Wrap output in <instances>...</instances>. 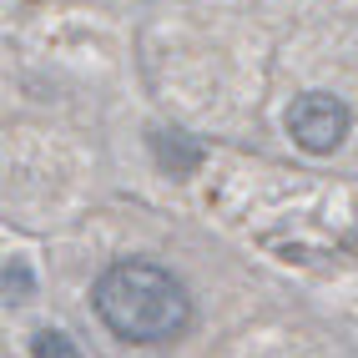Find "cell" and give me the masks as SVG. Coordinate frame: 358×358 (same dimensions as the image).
I'll return each instance as SVG.
<instances>
[{
	"label": "cell",
	"instance_id": "obj_4",
	"mask_svg": "<svg viewBox=\"0 0 358 358\" xmlns=\"http://www.w3.org/2000/svg\"><path fill=\"white\" fill-rule=\"evenodd\" d=\"M31 353H36V358H81L76 343H71L66 333H56V328H41L36 338H31Z\"/></svg>",
	"mask_w": 358,
	"mask_h": 358
},
{
	"label": "cell",
	"instance_id": "obj_3",
	"mask_svg": "<svg viewBox=\"0 0 358 358\" xmlns=\"http://www.w3.org/2000/svg\"><path fill=\"white\" fill-rule=\"evenodd\" d=\"M152 157H157V166L162 172H172V177H192L197 166H202V141L197 136H187V131H177V127H157L152 131Z\"/></svg>",
	"mask_w": 358,
	"mask_h": 358
},
{
	"label": "cell",
	"instance_id": "obj_5",
	"mask_svg": "<svg viewBox=\"0 0 358 358\" xmlns=\"http://www.w3.org/2000/svg\"><path fill=\"white\" fill-rule=\"evenodd\" d=\"M0 288H6V303H26L31 288H36V282H31V268H26L20 257H10V262H6V278H0Z\"/></svg>",
	"mask_w": 358,
	"mask_h": 358
},
{
	"label": "cell",
	"instance_id": "obj_2",
	"mask_svg": "<svg viewBox=\"0 0 358 358\" xmlns=\"http://www.w3.org/2000/svg\"><path fill=\"white\" fill-rule=\"evenodd\" d=\"M348 127H353L348 101L328 96V91H308V96H298L288 106V136L298 141L303 152H313V157L338 152L343 136H348Z\"/></svg>",
	"mask_w": 358,
	"mask_h": 358
},
{
	"label": "cell",
	"instance_id": "obj_1",
	"mask_svg": "<svg viewBox=\"0 0 358 358\" xmlns=\"http://www.w3.org/2000/svg\"><path fill=\"white\" fill-rule=\"evenodd\" d=\"M91 308L127 343H172L192 323V298H187L182 278L141 257L111 262L91 288Z\"/></svg>",
	"mask_w": 358,
	"mask_h": 358
}]
</instances>
